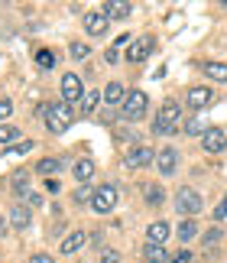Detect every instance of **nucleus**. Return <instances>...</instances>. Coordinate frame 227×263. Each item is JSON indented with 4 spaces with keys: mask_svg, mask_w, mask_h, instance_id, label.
Returning <instances> with one entry per match:
<instances>
[{
    "mask_svg": "<svg viewBox=\"0 0 227 263\" xmlns=\"http://www.w3.org/2000/svg\"><path fill=\"white\" fill-rule=\"evenodd\" d=\"M179 120H182L179 101H166V104L159 107V117L153 120V134L156 137H172L175 130H179Z\"/></svg>",
    "mask_w": 227,
    "mask_h": 263,
    "instance_id": "nucleus-1",
    "label": "nucleus"
},
{
    "mask_svg": "<svg viewBox=\"0 0 227 263\" xmlns=\"http://www.w3.org/2000/svg\"><path fill=\"white\" fill-rule=\"evenodd\" d=\"M71 120H75V110H71V104H65V101L46 107V127L52 130V134H65L71 127Z\"/></svg>",
    "mask_w": 227,
    "mask_h": 263,
    "instance_id": "nucleus-2",
    "label": "nucleus"
},
{
    "mask_svg": "<svg viewBox=\"0 0 227 263\" xmlns=\"http://www.w3.org/2000/svg\"><path fill=\"white\" fill-rule=\"evenodd\" d=\"M201 205L204 201H201V195L195 189H179L175 192V211H179L182 218H195L201 211Z\"/></svg>",
    "mask_w": 227,
    "mask_h": 263,
    "instance_id": "nucleus-3",
    "label": "nucleus"
},
{
    "mask_svg": "<svg viewBox=\"0 0 227 263\" xmlns=\"http://www.w3.org/2000/svg\"><path fill=\"white\" fill-rule=\"evenodd\" d=\"M146 104H149V98L143 95V91H130V95L123 98V104H120V114L127 120H140L146 114Z\"/></svg>",
    "mask_w": 227,
    "mask_h": 263,
    "instance_id": "nucleus-4",
    "label": "nucleus"
},
{
    "mask_svg": "<svg viewBox=\"0 0 227 263\" xmlns=\"http://www.w3.org/2000/svg\"><path fill=\"white\" fill-rule=\"evenodd\" d=\"M91 208H94L98 215H110V211L117 208V189H113V185H101V189H94Z\"/></svg>",
    "mask_w": 227,
    "mask_h": 263,
    "instance_id": "nucleus-5",
    "label": "nucleus"
},
{
    "mask_svg": "<svg viewBox=\"0 0 227 263\" xmlns=\"http://www.w3.org/2000/svg\"><path fill=\"white\" fill-rule=\"evenodd\" d=\"M85 98V91H81V78L75 72H65L62 75V101L65 104H75V101Z\"/></svg>",
    "mask_w": 227,
    "mask_h": 263,
    "instance_id": "nucleus-6",
    "label": "nucleus"
},
{
    "mask_svg": "<svg viewBox=\"0 0 227 263\" xmlns=\"http://www.w3.org/2000/svg\"><path fill=\"white\" fill-rule=\"evenodd\" d=\"M153 163H156V149H153V146H133L127 153V166L130 169H146Z\"/></svg>",
    "mask_w": 227,
    "mask_h": 263,
    "instance_id": "nucleus-7",
    "label": "nucleus"
},
{
    "mask_svg": "<svg viewBox=\"0 0 227 263\" xmlns=\"http://www.w3.org/2000/svg\"><path fill=\"white\" fill-rule=\"evenodd\" d=\"M153 46H156V39H153V36H140V39H133L130 49H127V62H143V59H149Z\"/></svg>",
    "mask_w": 227,
    "mask_h": 263,
    "instance_id": "nucleus-8",
    "label": "nucleus"
},
{
    "mask_svg": "<svg viewBox=\"0 0 227 263\" xmlns=\"http://www.w3.org/2000/svg\"><path fill=\"white\" fill-rule=\"evenodd\" d=\"M201 146H204V153H224L227 134H224L221 127H208V130H204V137H201Z\"/></svg>",
    "mask_w": 227,
    "mask_h": 263,
    "instance_id": "nucleus-9",
    "label": "nucleus"
},
{
    "mask_svg": "<svg viewBox=\"0 0 227 263\" xmlns=\"http://www.w3.org/2000/svg\"><path fill=\"white\" fill-rule=\"evenodd\" d=\"M156 166H159V173H162V176H172L175 169H179V153H175L172 146L159 149V153H156Z\"/></svg>",
    "mask_w": 227,
    "mask_h": 263,
    "instance_id": "nucleus-10",
    "label": "nucleus"
},
{
    "mask_svg": "<svg viewBox=\"0 0 227 263\" xmlns=\"http://www.w3.org/2000/svg\"><path fill=\"white\" fill-rule=\"evenodd\" d=\"M101 13H104L107 20H127L133 13V4H127V0H107Z\"/></svg>",
    "mask_w": 227,
    "mask_h": 263,
    "instance_id": "nucleus-11",
    "label": "nucleus"
},
{
    "mask_svg": "<svg viewBox=\"0 0 227 263\" xmlns=\"http://www.w3.org/2000/svg\"><path fill=\"white\" fill-rule=\"evenodd\" d=\"M107 23H110V20L104 13H85V33L88 36H104L107 33Z\"/></svg>",
    "mask_w": 227,
    "mask_h": 263,
    "instance_id": "nucleus-12",
    "label": "nucleus"
},
{
    "mask_svg": "<svg viewBox=\"0 0 227 263\" xmlns=\"http://www.w3.org/2000/svg\"><path fill=\"white\" fill-rule=\"evenodd\" d=\"M88 244V234H85V231H71V234L65 237V240H62V254H65V257H71V254H78V250L81 247H85Z\"/></svg>",
    "mask_w": 227,
    "mask_h": 263,
    "instance_id": "nucleus-13",
    "label": "nucleus"
},
{
    "mask_svg": "<svg viewBox=\"0 0 227 263\" xmlns=\"http://www.w3.org/2000/svg\"><path fill=\"white\" fill-rule=\"evenodd\" d=\"M188 107H195V110H201V107H208L211 104V88H204V85H195L192 91H188Z\"/></svg>",
    "mask_w": 227,
    "mask_h": 263,
    "instance_id": "nucleus-14",
    "label": "nucleus"
},
{
    "mask_svg": "<svg viewBox=\"0 0 227 263\" xmlns=\"http://www.w3.org/2000/svg\"><path fill=\"white\" fill-rule=\"evenodd\" d=\"M123 98H127V91H123L120 82H110L104 91H101V101H104V104H123Z\"/></svg>",
    "mask_w": 227,
    "mask_h": 263,
    "instance_id": "nucleus-15",
    "label": "nucleus"
},
{
    "mask_svg": "<svg viewBox=\"0 0 227 263\" xmlns=\"http://www.w3.org/2000/svg\"><path fill=\"white\" fill-rule=\"evenodd\" d=\"M10 228H13V231H26L29 228V208L26 205L10 208Z\"/></svg>",
    "mask_w": 227,
    "mask_h": 263,
    "instance_id": "nucleus-16",
    "label": "nucleus"
},
{
    "mask_svg": "<svg viewBox=\"0 0 227 263\" xmlns=\"http://www.w3.org/2000/svg\"><path fill=\"white\" fill-rule=\"evenodd\" d=\"M166 237H169V224H166V221H153V224L146 228V240H149V244H166Z\"/></svg>",
    "mask_w": 227,
    "mask_h": 263,
    "instance_id": "nucleus-17",
    "label": "nucleus"
},
{
    "mask_svg": "<svg viewBox=\"0 0 227 263\" xmlns=\"http://www.w3.org/2000/svg\"><path fill=\"white\" fill-rule=\"evenodd\" d=\"M143 260H146V263H166L169 260L166 244H149V240H146V247H143Z\"/></svg>",
    "mask_w": 227,
    "mask_h": 263,
    "instance_id": "nucleus-18",
    "label": "nucleus"
},
{
    "mask_svg": "<svg viewBox=\"0 0 227 263\" xmlns=\"http://www.w3.org/2000/svg\"><path fill=\"white\" fill-rule=\"evenodd\" d=\"M143 198H146L149 208H159L162 198H166V192H162V185H156V182H149V185H143Z\"/></svg>",
    "mask_w": 227,
    "mask_h": 263,
    "instance_id": "nucleus-19",
    "label": "nucleus"
},
{
    "mask_svg": "<svg viewBox=\"0 0 227 263\" xmlns=\"http://www.w3.org/2000/svg\"><path fill=\"white\" fill-rule=\"evenodd\" d=\"M62 166H65V163H62L59 156H46V159H39V163H36V173H39V176H52V173L59 176Z\"/></svg>",
    "mask_w": 227,
    "mask_h": 263,
    "instance_id": "nucleus-20",
    "label": "nucleus"
},
{
    "mask_svg": "<svg viewBox=\"0 0 227 263\" xmlns=\"http://www.w3.org/2000/svg\"><path fill=\"white\" fill-rule=\"evenodd\" d=\"M16 140H20V127L13 124H0V146H16Z\"/></svg>",
    "mask_w": 227,
    "mask_h": 263,
    "instance_id": "nucleus-21",
    "label": "nucleus"
},
{
    "mask_svg": "<svg viewBox=\"0 0 227 263\" xmlns=\"http://www.w3.org/2000/svg\"><path fill=\"white\" fill-rule=\"evenodd\" d=\"M10 185H13L16 195L29 198V173H23V169H20V173H13V182H10Z\"/></svg>",
    "mask_w": 227,
    "mask_h": 263,
    "instance_id": "nucleus-22",
    "label": "nucleus"
},
{
    "mask_svg": "<svg viewBox=\"0 0 227 263\" xmlns=\"http://www.w3.org/2000/svg\"><path fill=\"white\" fill-rule=\"evenodd\" d=\"M175 234H179V240H182V244H185V240L198 237V224H195L192 218H182V224H179V231H175Z\"/></svg>",
    "mask_w": 227,
    "mask_h": 263,
    "instance_id": "nucleus-23",
    "label": "nucleus"
},
{
    "mask_svg": "<svg viewBox=\"0 0 227 263\" xmlns=\"http://www.w3.org/2000/svg\"><path fill=\"white\" fill-rule=\"evenodd\" d=\"M71 173H75V179H78V182H88L91 176H94V163H91V159H78Z\"/></svg>",
    "mask_w": 227,
    "mask_h": 263,
    "instance_id": "nucleus-24",
    "label": "nucleus"
},
{
    "mask_svg": "<svg viewBox=\"0 0 227 263\" xmlns=\"http://www.w3.org/2000/svg\"><path fill=\"white\" fill-rule=\"evenodd\" d=\"M204 72H208V78H211V82H227V65L224 62H208V65H204Z\"/></svg>",
    "mask_w": 227,
    "mask_h": 263,
    "instance_id": "nucleus-25",
    "label": "nucleus"
},
{
    "mask_svg": "<svg viewBox=\"0 0 227 263\" xmlns=\"http://www.w3.org/2000/svg\"><path fill=\"white\" fill-rule=\"evenodd\" d=\"M98 101H101L98 91H85V98H81V114H94V110H98Z\"/></svg>",
    "mask_w": 227,
    "mask_h": 263,
    "instance_id": "nucleus-26",
    "label": "nucleus"
},
{
    "mask_svg": "<svg viewBox=\"0 0 227 263\" xmlns=\"http://www.w3.org/2000/svg\"><path fill=\"white\" fill-rule=\"evenodd\" d=\"M55 62H59V59H55L52 49H39V52H36V65L39 68H52Z\"/></svg>",
    "mask_w": 227,
    "mask_h": 263,
    "instance_id": "nucleus-27",
    "label": "nucleus"
},
{
    "mask_svg": "<svg viewBox=\"0 0 227 263\" xmlns=\"http://www.w3.org/2000/svg\"><path fill=\"white\" fill-rule=\"evenodd\" d=\"M204 130H208V127H204V120H201V117L185 120V134H188V137H204Z\"/></svg>",
    "mask_w": 227,
    "mask_h": 263,
    "instance_id": "nucleus-28",
    "label": "nucleus"
},
{
    "mask_svg": "<svg viewBox=\"0 0 227 263\" xmlns=\"http://www.w3.org/2000/svg\"><path fill=\"white\" fill-rule=\"evenodd\" d=\"M91 198H94V189H91L88 182H81V185L75 189V201L81 205V201H91Z\"/></svg>",
    "mask_w": 227,
    "mask_h": 263,
    "instance_id": "nucleus-29",
    "label": "nucleus"
},
{
    "mask_svg": "<svg viewBox=\"0 0 227 263\" xmlns=\"http://www.w3.org/2000/svg\"><path fill=\"white\" fill-rule=\"evenodd\" d=\"M29 149H33V140H23V143H16V146H10L7 149V156H26Z\"/></svg>",
    "mask_w": 227,
    "mask_h": 263,
    "instance_id": "nucleus-30",
    "label": "nucleus"
},
{
    "mask_svg": "<svg viewBox=\"0 0 227 263\" xmlns=\"http://www.w3.org/2000/svg\"><path fill=\"white\" fill-rule=\"evenodd\" d=\"M68 52H71V59H78V62H81V59H88V52H91V49H88L85 43H71V49H68Z\"/></svg>",
    "mask_w": 227,
    "mask_h": 263,
    "instance_id": "nucleus-31",
    "label": "nucleus"
},
{
    "mask_svg": "<svg viewBox=\"0 0 227 263\" xmlns=\"http://www.w3.org/2000/svg\"><path fill=\"white\" fill-rule=\"evenodd\" d=\"M10 114H13V101L4 98V101H0V124H4V120H7Z\"/></svg>",
    "mask_w": 227,
    "mask_h": 263,
    "instance_id": "nucleus-32",
    "label": "nucleus"
},
{
    "mask_svg": "<svg viewBox=\"0 0 227 263\" xmlns=\"http://www.w3.org/2000/svg\"><path fill=\"white\" fill-rule=\"evenodd\" d=\"M218 240H221V228H211V231H204V244H218Z\"/></svg>",
    "mask_w": 227,
    "mask_h": 263,
    "instance_id": "nucleus-33",
    "label": "nucleus"
},
{
    "mask_svg": "<svg viewBox=\"0 0 227 263\" xmlns=\"http://www.w3.org/2000/svg\"><path fill=\"white\" fill-rule=\"evenodd\" d=\"M101 263H120V254L117 250H104V254H101Z\"/></svg>",
    "mask_w": 227,
    "mask_h": 263,
    "instance_id": "nucleus-34",
    "label": "nucleus"
},
{
    "mask_svg": "<svg viewBox=\"0 0 227 263\" xmlns=\"http://www.w3.org/2000/svg\"><path fill=\"white\" fill-rule=\"evenodd\" d=\"M169 263H192V254L188 250H179L175 257H169Z\"/></svg>",
    "mask_w": 227,
    "mask_h": 263,
    "instance_id": "nucleus-35",
    "label": "nucleus"
},
{
    "mask_svg": "<svg viewBox=\"0 0 227 263\" xmlns=\"http://www.w3.org/2000/svg\"><path fill=\"white\" fill-rule=\"evenodd\" d=\"M46 192H52V195H59V192H62V182H59V179H46Z\"/></svg>",
    "mask_w": 227,
    "mask_h": 263,
    "instance_id": "nucleus-36",
    "label": "nucleus"
},
{
    "mask_svg": "<svg viewBox=\"0 0 227 263\" xmlns=\"http://www.w3.org/2000/svg\"><path fill=\"white\" fill-rule=\"evenodd\" d=\"M214 218H218V221H224V218H227V195H224V201H221V205L214 208Z\"/></svg>",
    "mask_w": 227,
    "mask_h": 263,
    "instance_id": "nucleus-37",
    "label": "nucleus"
},
{
    "mask_svg": "<svg viewBox=\"0 0 227 263\" xmlns=\"http://www.w3.org/2000/svg\"><path fill=\"white\" fill-rule=\"evenodd\" d=\"M29 263H55V260H52V257H49V254H36V257H33V260H29Z\"/></svg>",
    "mask_w": 227,
    "mask_h": 263,
    "instance_id": "nucleus-38",
    "label": "nucleus"
},
{
    "mask_svg": "<svg viewBox=\"0 0 227 263\" xmlns=\"http://www.w3.org/2000/svg\"><path fill=\"white\" fill-rule=\"evenodd\" d=\"M104 59H107V62H117L120 55H117V49H107V52H104Z\"/></svg>",
    "mask_w": 227,
    "mask_h": 263,
    "instance_id": "nucleus-39",
    "label": "nucleus"
},
{
    "mask_svg": "<svg viewBox=\"0 0 227 263\" xmlns=\"http://www.w3.org/2000/svg\"><path fill=\"white\" fill-rule=\"evenodd\" d=\"M7 234V224H4V218H0V237H4Z\"/></svg>",
    "mask_w": 227,
    "mask_h": 263,
    "instance_id": "nucleus-40",
    "label": "nucleus"
}]
</instances>
